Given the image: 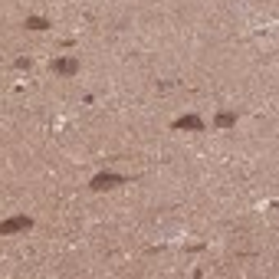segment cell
I'll return each mask as SVG.
<instances>
[{"label":"cell","instance_id":"cell-1","mask_svg":"<svg viewBox=\"0 0 279 279\" xmlns=\"http://www.w3.org/2000/svg\"><path fill=\"white\" fill-rule=\"evenodd\" d=\"M125 174H112V171H102V174H95V178L89 181V190H108V187H118V184H125Z\"/></svg>","mask_w":279,"mask_h":279},{"label":"cell","instance_id":"cell-2","mask_svg":"<svg viewBox=\"0 0 279 279\" xmlns=\"http://www.w3.org/2000/svg\"><path fill=\"white\" fill-rule=\"evenodd\" d=\"M49 69H53L56 76H76V72H79V59H76V56H56L53 63H49Z\"/></svg>","mask_w":279,"mask_h":279},{"label":"cell","instance_id":"cell-3","mask_svg":"<svg viewBox=\"0 0 279 279\" xmlns=\"http://www.w3.org/2000/svg\"><path fill=\"white\" fill-rule=\"evenodd\" d=\"M27 227H33V220H30V214L10 217V220H3V224H0V236H7V233H20V230H27Z\"/></svg>","mask_w":279,"mask_h":279},{"label":"cell","instance_id":"cell-4","mask_svg":"<svg viewBox=\"0 0 279 279\" xmlns=\"http://www.w3.org/2000/svg\"><path fill=\"white\" fill-rule=\"evenodd\" d=\"M171 128H178V132H204V118L200 115H181V118H174Z\"/></svg>","mask_w":279,"mask_h":279},{"label":"cell","instance_id":"cell-5","mask_svg":"<svg viewBox=\"0 0 279 279\" xmlns=\"http://www.w3.org/2000/svg\"><path fill=\"white\" fill-rule=\"evenodd\" d=\"M236 122H240V112H220V115L214 118L217 128H230V125H236Z\"/></svg>","mask_w":279,"mask_h":279},{"label":"cell","instance_id":"cell-6","mask_svg":"<svg viewBox=\"0 0 279 279\" xmlns=\"http://www.w3.org/2000/svg\"><path fill=\"white\" fill-rule=\"evenodd\" d=\"M23 27H27V30H49V20H46V17H27Z\"/></svg>","mask_w":279,"mask_h":279},{"label":"cell","instance_id":"cell-7","mask_svg":"<svg viewBox=\"0 0 279 279\" xmlns=\"http://www.w3.org/2000/svg\"><path fill=\"white\" fill-rule=\"evenodd\" d=\"M30 66H33V63H30L27 56H20V59H17V69H30Z\"/></svg>","mask_w":279,"mask_h":279}]
</instances>
